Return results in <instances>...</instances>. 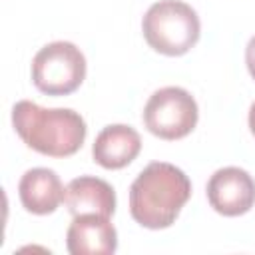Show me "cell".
<instances>
[{"label": "cell", "mask_w": 255, "mask_h": 255, "mask_svg": "<svg viewBox=\"0 0 255 255\" xmlns=\"http://www.w3.org/2000/svg\"><path fill=\"white\" fill-rule=\"evenodd\" d=\"M191 197L189 177L167 161L147 163L129 187V213L147 229H165L175 223Z\"/></svg>", "instance_id": "cell-1"}, {"label": "cell", "mask_w": 255, "mask_h": 255, "mask_svg": "<svg viewBox=\"0 0 255 255\" xmlns=\"http://www.w3.org/2000/svg\"><path fill=\"white\" fill-rule=\"evenodd\" d=\"M12 126L30 149L50 157L74 155L88 131L78 112L70 108H42L30 100L14 104Z\"/></svg>", "instance_id": "cell-2"}, {"label": "cell", "mask_w": 255, "mask_h": 255, "mask_svg": "<svg viewBox=\"0 0 255 255\" xmlns=\"http://www.w3.org/2000/svg\"><path fill=\"white\" fill-rule=\"evenodd\" d=\"M145 42L163 56H183L201 34L197 12L181 0H159L151 4L141 20Z\"/></svg>", "instance_id": "cell-3"}, {"label": "cell", "mask_w": 255, "mask_h": 255, "mask_svg": "<svg viewBox=\"0 0 255 255\" xmlns=\"http://www.w3.org/2000/svg\"><path fill=\"white\" fill-rule=\"evenodd\" d=\"M86 78V58L82 50L66 40L42 46L32 60V82L48 96H68Z\"/></svg>", "instance_id": "cell-4"}, {"label": "cell", "mask_w": 255, "mask_h": 255, "mask_svg": "<svg viewBox=\"0 0 255 255\" xmlns=\"http://www.w3.org/2000/svg\"><path fill=\"white\" fill-rule=\"evenodd\" d=\"M141 118L149 133L155 137L181 139L197 126L199 110L195 98L187 90L179 86H165L149 96Z\"/></svg>", "instance_id": "cell-5"}, {"label": "cell", "mask_w": 255, "mask_h": 255, "mask_svg": "<svg viewBox=\"0 0 255 255\" xmlns=\"http://www.w3.org/2000/svg\"><path fill=\"white\" fill-rule=\"evenodd\" d=\"M207 201L219 215H243L255 203V179L241 167H221L207 181Z\"/></svg>", "instance_id": "cell-6"}, {"label": "cell", "mask_w": 255, "mask_h": 255, "mask_svg": "<svg viewBox=\"0 0 255 255\" xmlns=\"http://www.w3.org/2000/svg\"><path fill=\"white\" fill-rule=\"evenodd\" d=\"M72 255H112L118 249V231L104 215H76L66 233Z\"/></svg>", "instance_id": "cell-7"}, {"label": "cell", "mask_w": 255, "mask_h": 255, "mask_svg": "<svg viewBox=\"0 0 255 255\" xmlns=\"http://www.w3.org/2000/svg\"><path fill=\"white\" fill-rule=\"evenodd\" d=\"M18 195L26 211L34 215H48L64 201L66 187L54 169L32 167L20 177Z\"/></svg>", "instance_id": "cell-8"}, {"label": "cell", "mask_w": 255, "mask_h": 255, "mask_svg": "<svg viewBox=\"0 0 255 255\" xmlns=\"http://www.w3.org/2000/svg\"><path fill=\"white\" fill-rule=\"evenodd\" d=\"M141 149L139 133L126 124L106 126L94 139L92 157L106 169H122L129 165Z\"/></svg>", "instance_id": "cell-9"}, {"label": "cell", "mask_w": 255, "mask_h": 255, "mask_svg": "<svg viewBox=\"0 0 255 255\" xmlns=\"http://www.w3.org/2000/svg\"><path fill=\"white\" fill-rule=\"evenodd\" d=\"M64 203L74 217L76 215L112 217L116 211V191L108 181L100 177L80 175L66 185Z\"/></svg>", "instance_id": "cell-10"}, {"label": "cell", "mask_w": 255, "mask_h": 255, "mask_svg": "<svg viewBox=\"0 0 255 255\" xmlns=\"http://www.w3.org/2000/svg\"><path fill=\"white\" fill-rule=\"evenodd\" d=\"M245 64H247V70H249L251 78L255 80V36L247 42V48H245Z\"/></svg>", "instance_id": "cell-11"}, {"label": "cell", "mask_w": 255, "mask_h": 255, "mask_svg": "<svg viewBox=\"0 0 255 255\" xmlns=\"http://www.w3.org/2000/svg\"><path fill=\"white\" fill-rule=\"evenodd\" d=\"M249 129L255 135V102L249 106Z\"/></svg>", "instance_id": "cell-12"}]
</instances>
